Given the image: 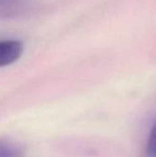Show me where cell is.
<instances>
[{"instance_id": "2", "label": "cell", "mask_w": 156, "mask_h": 157, "mask_svg": "<svg viewBox=\"0 0 156 157\" xmlns=\"http://www.w3.org/2000/svg\"><path fill=\"white\" fill-rule=\"evenodd\" d=\"M33 0H0V17H16L31 9Z\"/></svg>"}, {"instance_id": "3", "label": "cell", "mask_w": 156, "mask_h": 157, "mask_svg": "<svg viewBox=\"0 0 156 157\" xmlns=\"http://www.w3.org/2000/svg\"><path fill=\"white\" fill-rule=\"evenodd\" d=\"M0 157H25L24 151L10 141H0Z\"/></svg>"}, {"instance_id": "4", "label": "cell", "mask_w": 156, "mask_h": 157, "mask_svg": "<svg viewBox=\"0 0 156 157\" xmlns=\"http://www.w3.org/2000/svg\"><path fill=\"white\" fill-rule=\"evenodd\" d=\"M146 155L148 157H156V123L152 127L146 144Z\"/></svg>"}, {"instance_id": "1", "label": "cell", "mask_w": 156, "mask_h": 157, "mask_svg": "<svg viewBox=\"0 0 156 157\" xmlns=\"http://www.w3.org/2000/svg\"><path fill=\"white\" fill-rule=\"evenodd\" d=\"M23 43L17 40L0 41V67L10 65L21 58L23 54Z\"/></svg>"}]
</instances>
